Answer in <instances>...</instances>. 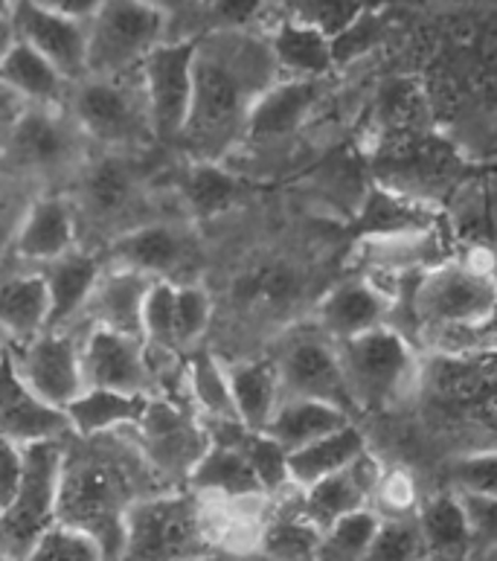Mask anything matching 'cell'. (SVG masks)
Returning <instances> with one entry per match:
<instances>
[{"mask_svg":"<svg viewBox=\"0 0 497 561\" xmlns=\"http://www.w3.org/2000/svg\"><path fill=\"white\" fill-rule=\"evenodd\" d=\"M24 474V448L0 436V512L7 510Z\"/></svg>","mask_w":497,"mask_h":561,"instance_id":"obj_52","label":"cell"},{"mask_svg":"<svg viewBox=\"0 0 497 561\" xmlns=\"http://www.w3.org/2000/svg\"><path fill=\"white\" fill-rule=\"evenodd\" d=\"M79 360L84 387L152 396L154 373L140 337L111 329H91L84 344H79Z\"/></svg>","mask_w":497,"mask_h":561,"instance_id":"obj_17","label":"cell"},{"mask_svg":"<svg viewBox=\"0 0 497 561\" xmlns=\"http://www.w3.org/2000/svg\"><path fill=\"white\" fill-rule=\"evenodd\" d=\"M18 108H21V102L15 96H9L7 91H0V126H7Z\"/></svg>","mask_w":497,"mask_h":561,"instance_id":"obj_55","label":"cell"},{"mask_svg":"<svg viewBox=\"0 0 497 561\" xmlns=\"http://www.w3.org/2000/svg\"><path fill=\"white\" fill-rule=\"evenodd\" d=\"M84 137L61 105H26L7 123L0 167L15 178L56 175L79 167Z\"/></svg>","mask_w":497,"mask_h":561,"instance_id":"obj_10","label":"cell"},{"mask_svg":"<svg viewBox=\"0 0 497 561\" xmlns=\"http://www.w3.org/2000/svg\"><path fill=\"white\" fill-rule=\"evenodd\" d=\"M70 82L53 68L50 61L42 59L33 47L18 42L9 47V53L0 61V91L15 96L26 105H61L68 96Z\"/></svg>","mask_w":497,"mask_h":561,"instance_id":"obj_34","label":"cell"},{"mask_svg":"<svg viewBox=\"0 0 497 561\" xmlns=\"http://www.w3.org/2000/svg\"><path fill=\"white\" fill-rule=\"evenodd\" d=\"M70 119L102 151H140L152 146V123L137 73L84 76L68 88Z\"/></svg>","mask_w":497,"mask_h":561,"instance_id":"obj_6","label":"cell"},{"mask_svg":"<svg viewBox=\"0 0 497 561\" xmlns=\"http://www.w3.org/2000/svg\"><path fill=\"white\" fill-rule=\"evenodd\" d=\"M140 466H149L143 454L131 460L114 443H102V436L82 439V448L65 445L56 524L91 536L105 559H117L128 506L146 497Z\"/></svg>","mask_w":497,"mask_h":561,"instance_id":"obj_2","label":"cell"},{"mask_svg":"<svg viewBox=\"0 0 497 561\" xmlns=\"http://www.w3.org/2000/svg\"><path fill=\"white\" fill-rule=\"evenodd\" d=\"M323 100V79H286L268 84L247 111L242 140L274 146L294 137Z\"/></svg>","mask_w":497,"mask_h":561,"instance_id":"obj_19","label":"cell"},{"mask_svg":"<svg viewBox=\"0 0 497 561\" xmlns=\"http://www.w3.org/2000/svg\"><path fill=\"white\" fill-rule=\"evenodd\" d=\"M50 302L42 274H15L0 279V337L7 346L30 344L47 332Z\"/></svg>","mask_w":497,"mask_h":561,"instance_id":"obj_32","label":"cell"},{"mask_svg":"<svg viewBox=\"0 0 497 561\" xmlns=\"http://www.w3.org/2000/svg\"><path fill=\"white\" fill-rule=\"evenodd\" d=\"M456 497H460V506L465 512L469 529H472L474 545L492 541V533H495V497H489V494H456Z\"/></svg>","mask_w":497,"mask_h":561,"instance_id":"obj_51","label":"cell"},{"mask_svg":"<svg viewBox=\"0 0 497 561\" xmlns=\"http://www.w3.org/2000/svg\"><path fill=\"white\" fill-rule=\"evenodd\" d=\"M279 79L268 42L251 33L198 35L193 61V108L184 128L189 160H221L245 131L247 111Z\"/></svg>","mask_w":497,"mask_h":561,"instance_id":"obj_1","label":"cell"},{"mask_svg":"<svg viewBox=\"0 0 497 561\" xmlns=\"http://www.w3.org/2000/svg\"><path fill=\"white\" fill-rule=\"evenodd\" d=\"M335 350L355 411H384L405 399L421 376L414 341L388 323L340 341Z\"/></svg>","mask_w":497,"mask_h":561,"instance_id":"obj_7","label":"cell"},{"mask_svg":"<svg viewBox=\"0 0 497 561\" xmlns=\"http://www.w3.org/2000/svg\"><path fill=\"white\" fill-rule=\"evenodd\" d=\"M38 7L53 9V12H59V15L77 18V21H88V18L100 9L102 0H33Z\"/></svg>","mask_w":497,"mask_h":561,"instance_id":"obj_54","label":"cell"},{"mask_svg":"<svg viewBox=\"0 0 497 561\" xmlns=\"http://www.w3.org/2000/svg\"><path fill=\"white\" fill-rule=\"evenodd\" d=\"M270 358L277 367L282 399H314V402L335 404L352 416L355 408L346 393L337 350L321 329L291 337L282 352Z\"/></svg>","mask_w":497,"mask_h":561,"instance_id":"obj_13","label":"cell"},{"mask_svg":"<svg viewBox=\"0 0 497 561\" xmlns=\"http://www.w3.org/2000/svg\"><path fill=\"white\" fill-rule=\"evenodd\" d=\"M268 50L277 73L286 79H326L335 70L330 35L297 18L279 21L268 38Z\"/></svg>","mask_w":497,"mask_h":561,"instance_id":"obj_30","label":"cell"},{"mask_svg":"<svg viewBox=\"0 0 497 561\" xmlns=\"http://www.w3.org/2000/svg\"><path fill=\"white\" fill-rule=\"evenodd\" d=\"M454 480V494H489L495 497L497 489V460L495 451H472L456 457L448 469Z\"/></svg>","mask_w":497,"mask_h":561,"instance_id":"obj_49","label":"cell"},{"mask_svg":"<svg viewBox=\"0 0 497 561\" xmlns=\"http://www.w3.org/2000/svg\"><path fill=\"white\" fill-rule=\"evenodd\" d=\"M3 355H7V341L0 337V360H3Z\"/></svg>","mask_w":497,"mask_h":561,"instance_id":"obj_59","label":"cell"},{"mask_svg":"<svg viewBox=\"0 0 497 561\" xmlns=\"http://www.w3.org/2000/svg\"><path fill=\"white\" fill-rule=\"evenodd\" d=\"M9 172L3 169V178H0V260L9 253V244H12V236H15V227L18 221H21V216H24V210L30 207H12V204H18L15 198V190L9 186Z\"/></svg>","mask_w":497,"mask_h":561,"instance_id":"obj_53","label":"cell"},{"mask_svg":"<svg viewBox=\"0 0 497 561\" xmlns=\"http://www.w3.org/2000/svg\"><path fill=\"white\" fill-rule=\"evenodd\" d=\"M363 451H367V436L355 422H346L344 427H337L332 434L288 454V483L297 492L309 489L317 480L346 469Z\"/></svg>","mask_w":497,"mask_h":561,"instance_id":"obj_33","label":"cell"},{"mask_svg":"<svg viewBox=\"0 0 497 561\" xmlns=\"http://www.w3.org/2000/svg\"><path fill=\"white\" fill-rule=\"evenodd\" d=\"M186 483H189V492L198 497H221V501L265 497L245 454L236 448H221V445H207V451L186 474Z\"/></svg>","mask_w":497,"mask_h":561,"instance_id":"obj_35","label":"cell"},{"mask_svg":"<svg viewBox=\"0 0 497 561\" xmlns=\"http://www.w3.org/2000/svg\"><path fill=\"white\" fill-rule=\"evenodd\" d=\"M79 225L73 204L65 195H42L30 202L21 221L15 227L9 251L24 262H47L59 260L65 253L77 251Z\"/></svg>","mask_w":497,"mask_h":561,"instance_id":"obj_25","label":"cell"},{"mask_svg":"<svg viewBox=\"0 0 497 561\" xmlns=\"http://www.w3.org/2000/svg\"><path fill=\"white\" fill-rule=\"evenodd\" d=\"M381 462L372 460L370 448L352 460L346 469L335 471L330 478L317 480L309 489H294L297 510L312 520L314 527L326 529L337 518H344L349 512L370 506V497L381 480Z\"/></svg>","mask_w":497,"mask_h":561,"instance_id":"obj_23","label":"cell"},{"mask_svg":"<svg viewBox=\"0 0 497 561\" xmlns=\"http://www.w3.org/2000/svg\"><path fill=\"white\" fill-rule=\"evenodd\" d=\"M247 184L245 178L236 175L221 160H189L175 178V195L186 216L193 221H207L221 213L233 210L245 202Z\"/></svg>","mask_w":497,"mask_h":561,"instance_id":"obj_27","label":"cell"},{"mask_svg":"<svg viewBox=\"0 0 497 561\" xmlns=\"http://www.w3.org/2000/svg\"><path fill=\"white\" fill-rule=\"evenodd\" d=\"M24 561H108L102 547L91 536H84L79 529L65 527V524H53L33 550L24 556Z\"/></svg>","mask_w":497,"mask_h":561,"instance_id":"obj_46","label":"cell"},{"mask_svg":"<svg viewBox=\"0 0 497 561\" xmlns=\"http://www.w3.org/2000/svg\"><path fill=\"white\" fill-rule=\"evenodd\" d=\"M137 431L143 434V460L149 469L166 478L186 480L198 457L207 451V436L198 416L166 399H149Z\"/></svg>","mask_w":497,"mask_h":561,"instance_id":"obj_16","label":"cell"},{"mask_svg":"<svg viewBox=\"0 0 497 561\" xmlns=\"http://www.w3.org/2000/svg\"><path fill=\"white\" fill-rule=\"evenodd\" d=\"M372 7H375L372 0H294V12L288 18H297V21L335 38L340 30H346L355 18Z\"/></svg>","mask_w":497,"mask_h":561,"instance_id":"obj_48","label":"cell"},{"mask_svg":"<svg viewBox=\"0 0 497 561\" xmlns=\"http://www.w3.org/2000/svg\"><path fill=\"white\" fill-rule=\"evenodd\" d=\"M425 545L414 518H381L361 561H425Z\"/></svg>","mask_w":497,"mask_h":561,"instance_id":"obj_45","label":"cell"},{"mask_svg":"<svg viewBox=\"0 0 497 561\" xmlns=\"http://www.w3.org/2000/svg\"><path fill=\"white\" fill-rule=\"evenodd\" d=\"M7 350L24 385L56 411H65L84 390L79 344L70 332H42L30 344Z\"/></svg>","mask_w":497,"mask_h":561,"instance_id":"obj_15","label":"cell"},{"mask_svg":"<svg viewBox=\"0 0 497 561\" xmlns=\"http://www.w3.org/2000/svg\"><path fill=\"white\" fill-rule=\"evenodd\" d=\"M321 529L297 510V497L282 501L268 512L262 527L259 553L270 561H317Z\"/></svg>","mask_w":497,"mask_h":561,"instance_id":"obj_39","label":"cell"},{"mask_svg":"<svg viewBox=\"0 0 497 561\" xmlns=\"http://www.w3.org/2000/svg\"><path fill=\"white\" fill-rule=\"evenodd\" d=\"M265 12V0H210L216 33H247Z\"/></svg>","mask_w":497,"mask_h":561,"instance_id":"obj_50","label":"cell"},{"mask_svg":"<svg viewBox=\"0 0 497 561\" xmlns=\"http://www.w3.org/2000/svg\"><path fill=\"white\" fill-rule=\"evenodd\" d=\"M305 291V274L294 262L265 260L242 274L236 288V297L247 309L277 314L288 311L294 302H300Z\"/></svg>","mask_w":497,"mask_h":561,"instance_id":"obj_38","label":"cell"},{"mask_svg":"<svg viewBox=\"0 0 497 561\" xmlns=\"http://www.w3.org/2000/svg\"><path fill=\"white\" fill-rule=\"evenodd\" d=\"M224 367H228L230 402H233L236 420L253 434H265V427L282 399L274 358H247L224 364Z\"/></svg>","mask_w":497,"mask_h":561,"instance_id":"obj_31","label":"cell"},{"mask_svg":"<svg viewBox=\"0 0 497 561\" xmlns=\"http://www.w3.org/2000/svg\"><path fill=\"white\" fill-rule=\"evenodd\" d=\"M131 154L135 151H102L100 158L79 167L77 198H70L77 213L79 239L82 227H117L114 239L137 227L135 213L140 204L143 172Z\"/></svg>","mask_w":497,"mask_h":561,"instance_id":"obj_11","label":"cell"},{"mask_svg":"<svg viewBox=\"0 0 497 561\" xmlns=\"http://www.w3.org/2000/svg\"><path fill=\"white\" fill-rule=\"evenodd\" d=\"M317 329L332 344L358 337L390 318V294L370 277H346L335 283L314 306Z\"/></svg>","mask_w":497,"mask_h":561,"instance_id":"obj_22","label":"cell"},{"mask_svg":"<svg viewBox=\"0 0 497 561\" xmlns=\"http://www.w3.org/2000/svg\"><path fill=\"white\" fill-rule=\"evenodd\" d=\"M163 12L143 0H102L84 21V68L88 76L137 73L146 56L166 42Z\"/></svg>","mask_w":497,"mask_h":561,"instance_id":"obj_8","label":"cell"},{"mask_svg":"<svg viewBox=\"0 0 497 561\" xmlns=\"http://www.w3.org/2000/svg\"><path fill=\"white\" fill-rule=\"evenodd\" d=\"M9 24L18 42L33 47L42 59L65 76V82H79L88 76L84 68V21L59 15L33 0H15L9 12Z\"/></svg>","mask_w":497,"mask_h":561,"instance_id":"obj_18","label":"cell"},{"mask_svg":"<svg viewBox=\"0 0 497 561\" xmlns=\"http://www.w3.org/2000/svg\"><path fill=\"white\" fill-rule=\"evenodd\" d=\"M381 518L370 506L355 510L344 518H337L332 527L321 533V550H317V561H361L367 547H370L375 529H379Z\"/></svg>","mask_w":497,"mask_h":561,"instance_id":"obj_42","label":"cell"},{"mask_svg":"<svg viewBox=\"0 0 497 561\" xmlns=\"http://www.w3.org/2000/svg\"><path fill=\"white\" fill-rule=\"evenodd\" d=\"M216 553L193 492H154L128 506L114 561H201Z\"/></svg>","mask_w":497,"mask_h":561,"instance_id":"obj_4","label":"cell"},{"mask_svg":"<svg viewBox=\"0 0 497 561\" xmlns=\"http://www.w3.org/2000/svg\"><path fill=\"white\" fill-rule=\"evenodd\" d=\"M12 3H15V0H0V18H9V12H12Z\"/></svg>","mask_w":497,"mask_h":561,"instance_id":"obj_58","label":"cell"},{"mask_svg":"<svg viewBox=\"0 0 497 561\" xmlns=\"http://www.w3.org/2000/svg\"><path fill=\"white\" fill-rule=\"evenodd\" d=\"M0 436H7L9 443L21 448L70 436L65 413L38 399L24 385V378L18 376L15 364L9 358V350L0 360Z\"/></svg>","mask_w":497,"mask_h":561,"instance_id":"obj_24","label":"cell"},{"mask_svg":"<svg viewBox=\"0 0 497 561\" xmlns=\"http://www.w3.org/2000/svg\"><path fill=\"white\" fill-rule=\"evenodd\" d=\"M198 38L158 44L137 68L154 142H181L193 108V61Z\"/></svg>","mask_w":497,"mask_h":561,"instance_id":"obj_12","label":"cell"},{"mask_svg":"<svg viewBox=\"0 0 497 561\" xmlns=\"http://www.w3.org/2000/svg\"><path fill=\"white\" fill-rule=\"evenodd\" d=\"M212 323V297L198 283H175L177 350H193Z\"/></svg>","mask_w":497,"mask_h":561,"instance_id":"obj_44","label":"cell"},{"mask_svg":"<svg viewBox=\"0 0 497 561\" xmlns=\"http://www.w3.org/2000/svg\"><path fill=\"white\" fill-rule=\"evenodd\" d=\"M0 561H3V559H0Z\"/></svg>","mask_w":497,"mask_h":561,"instance_id":"obj_60","label":"cell"},{"mask_svg":"<svg viewBox=\"0 0 497 561\" xmlns=\"http://www.w3.org/2000/svg\"><path fill=\"white\" fill-rule=\"evenodd\" d=\"M247 466H251L253 478L259 483L265 497H282L291 492L288 483V451L279 443H274L268 434H251V439L242 448Z\"/></svg>","mask_w":497,"mask_h":561,"instance_id":"obj_43","label":"cell"},{"mask_svg":"<svg viewBox=\"0 0 497 561\" xmlns=\"http://www.w3.org/2000/svg\"><path fill=\"white\" fill-rule=\"evenodd\" d=\"M375 119H379V137L425 131L428 128L425 96L411 79H390L379 91Z\"/></svg>","mask_w":497,"mask_h":561,"instance_id":"obj_41","label":"cell"},{"mask_svg":"<svg viewBox=\"0 0 497 561\" xmlns=\"http://www.w3.org/2000/svg\"><path fill=\"white\" fill-rule=\"evenodd\" d=\"M448 233L446 221H442V225L434 227V230H425V233L355 242V251H358L355 260H358V268L363 271V277L381 274V279H393L398 285L402 279L419 277L425 271L454 260V253H451L454 239Z\"/></svg>","mask_w":497,"mask_h":561,"instance_id":"obj_20","label":"cell"},{"mask_svg":"<svg viewBox=\"0 0 497 561\" xmlns=\"http://www.w3.org/2000/svg\"><path fill=\"white\" fill-rule=\"evenodd\" d=\"M65 439L24 445V474L7 510L0 512V559L24 561L33 545L56 524Z\"/></svg>","mask_w":497,"mask_h":561,"instance_id":"obj_9","label":"cell"},{"mask_svg":"<svg viewBox=\"0 0 497 561\" xmlns=\"http://www.w3.org/2000/svg\"><path fill=\"white\" fill-rule=\"evenodd\" d=\"M149 285L152 279L140 274L105 265L82 314L93 320V329H111V332L140 337V314H143Z\"/></svg>","mask_w":497,"mask_h":561,"instance_id":"obj_28","label":"cell"},{"mask_svg":"<svg viewBox=\"0 0 497 561\" xmlns=\"http://www.w3.org/2000/svg\"><path fill=\"white\" fill-rule=\"evenodd\" d=\"M398 285L407 291V323L419 337L434 329L495 320V277L477 262L448 260Z\"/></svg>","mask_w":497,"mask_h":561,"instance_id":"obj_5","label":"cell"},{"mask_svg":"<svg viewBox=\"0 0 497 561\" xmlns=\"http://www.w3.org/2000/svg\"><path fill=\"white\" fill-rule=\"evenodd\" d=\"M102 268H105L102 253L79 251V248L42 265L38 274H42L47 302H50L47 332H68L70 320H77L88 306V297H91Z\"/></svg>","mask_w":497,"mask_h":561,"instance_id":"obj_26","label":"cell"},{"mask_svg":"<svg viewBox=\"0 0 497 561\" xmlns=\"http://www.w3.org/2000/svg\"><path fill=\"white\" fill-rule=\"evenodd\" d=\"M184 381L193 399L195 416H216V420H236L233 402H230V385H228V367L221 364L207 350H193L186 358Z\"/></svg>","mask_w":497,"mask_h":561,"instance_id":"obj_40","label":"cell"},{"mask_svg":"<svg viewBox=\"0 0 497 561\" xmlns=\"http://www.w3.org/2000/svg\"><path fill=\"white\" fill-rule=\"evenodd\" d=\"M149 399H152V396L84 387L82 393H79L61 413H65V420H68L70 436L93 439V436H108L123 431V427L140 425Z\"/></svg>","mask_w":497,"mask_h":561,"instance_id":"obj_29","label":"cell"},{"mask_svg":"<svg viewBox=\"0 0 497 561\" xmlns=\"http://www.w3.org/2000/svg\"><path fill=\"white\" fill-rule=\"evenodd\" d=\"M195 260V244L184 227L169 221H143L111 239L102 262L111 268L131 271L152 283H177Z\"/></svg>","mask_w":497,"mask_h":561,"instance_id":"obj_14","label":"cell"},{"mask_svg":"<svg viewBox=\"0 0 497 561\" xmlns=\"http://www.w3.org/2000/svg\"><path fill=\"white\" fill-rule=\"evenodd\" d=\"M372 184H381L446 213L465 186L483 181L486 167L465 158L454 142L434 131L379 137L370 154Z\"/></svg>","mask_w":497,"mask_h":561,"instance_id":"obj_3","label":"cell"},{"mask_svg":"<svg viewBox=\"0 0 497 561\" xmlns=\"http://www.w3.org/2000/svg\"><path fill=\"white\" fill-rule=\"evenodd\" d=\"M143 3H149V7H154L158 12H163V15L169 18V12H172V9H177V7H184L186 0H143Z\"/></svg>","mask_w":497,"mask_h":561,"instance_id":"obj_57","label":"cell"},{"mask_svg":"<svg viewBox=\"0 0 497 561\" xmlns=\"http://www.w3.org/2000/svg\"><path fill=\"white\" fill-rule=\"evenodd\" d=\"M446 221V213L393 193L381 184H367L361 202L346 221V233L352 242H370V239H393V236H411L434 230Z\"/></svg>","mask_w":497,"mask_h":561,"instance_id":"obj_21","label":"cell"},{"mask_svg":"<svg viewBox=\"0 0 497 561\" xmlns=\"http://www.w3.org/2000/svg\"><path fill=\"white\" fill-rule=\"evenodd\" d=\"M384 35H388V18L381 15L375 7L367 9L346 30H340L335 38H330L335 68H346L349 61L367 56L375 44H381Z\"/></svg>","mask_w":497,"mask_h":561,"instance_id":"obj_47","label":"cell"},{"mask_svg":"<svg viewBox=\"0 0 497 561\" xmlns=\"http://www.w3.org/2000/svg\"><path fill=\"white\" fill-rule=\"evenodd\" d=\"M414 520L421 545H425V553L434 556V559H460L474 547L472 529H469L465 512L454 492L434 494L425 503H419Z\"/></svg>","mask_w":497,"mask_h":561,"instance_id":"obj_37","label":"cell"},{"mask_svg":"<svg viewBox=\"0 0 497 561\" xmlns=\"http://www.w3.org/2000/svg\"><path fill=\"white\" fill-rule=\"evenodd\" d=\"M12 44H15V30L9 24V18H0V61H3Z\"/></svg>","mask_w":497,"mask_h":561,"instance_id":"obj_56","label":"cell"},{"mask_svg":"<svg viewBox=\"0 0 497 561\" xmlns=\"http://www.w3.org/2000/svg\"><path fill=\"white\" fill-rule=\"evenodd\" d=\"M346 422H352V416L335 404L314 402V399H279L265 434L291 454L344 427Z\"/></svg>","mask_w":497,"mask_h":561,"instance_id":"obj_36","label":"cell"}]
</instances>
